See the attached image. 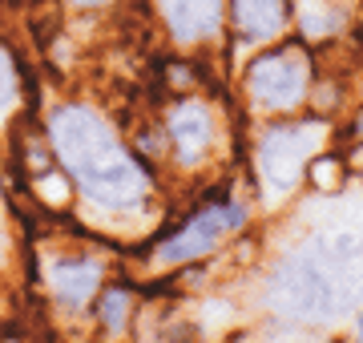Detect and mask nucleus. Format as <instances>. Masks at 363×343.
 I'll list each match as a JSON object with an SVG mask.
<instances>
[{"label":"nucleus","instance_id":"nucleus-1","mask_svg":"<svg viewBox=\"0 0 363 343\" xmlns=\"http://www.w3.org/2000/svg\"><path fill=\"white\" fill-rule=\"evenodd\" d=\"M52 145L65 162L69 178L81 186V194L113 214L142 210L150 198V178L138 166L125 145L117 142L109 121L97 118L85 106H65L52 118Z\"/></svg>","mask_w":363,"mask_h":343},{"label":"nucleus","instance_id":"nucleus-2","mask_svg":"<svg viewBox=\"0 0 363 343\" xmlns=\"http://www.w3.org/2000/svg\"><path fill=\"white\" fill-rule=\"evenodd\" d=\"M279 299L286 311L311 319H331L355 299H363V238L359 235H331L311 242L307 251L283 263Z\"/></svg>","mask_w":363,"mask_h":343},{"label":"nucleus","instance_id":"nucleus-3","mask_svg":"<svg viewBox=\"0 0 363 343\" xmlns=\"http://www.w3.org/2000/svg\"><path fill=\"white\" fill-rule=\"evenodd\" d=\"M319 145V125H298V130H271V137L259 150V174L267 194H286L298 182V174Z\"/></svg>","mask_w":363,"mask_h":343},{"label":"nucleus","instance_id":"nucleus-4","mask_svg":"<svg viewBox=\"0 0 363 343\" xmlns=\"http://www.w3.org/2000/svg\"><path fill=\"white\" fill-rule=\"evenodd\" d=\"M303 89H307V65L291 49L262 57L250 69V97L267 109H291L303 97Z\"/></svg>","mask_w":363,"mask_h":343},{"label":"nucleus","instance_id":"nucleus-5","mask_svg":"<svg viewBox=\"0 0 363 343\" xmlns=\"http://www.w3.org/2000/svg\"><path fill=\"white\" fill-rule=\"evenodd\" d=\"M238 223H242V210L210 206V210H202L198 218H190V223L157 251V266H178V263H190V259H202V254L214 251L222 238H226V230L238 226Z\"/></svg>","mask_w":363,"mask_h":343},{"label":"nucleus","instance_id":"nucleus-6","mask_svg":"<svg viewBox=\"0 0 363 343\" xmlns=\"http://www.w3.org/2000/svg\"><path fill=\"white\" fill-rule=\"evenodd\" d=\"M169 142H174V154H178L182 166H198L206 158L210 142H214V121H210V109L198 106V101H182L169 113Z\"/></svg>","mask_w":363,"mask_h":343},{"label":"nucleus","instance_id":"nucleus-7","mask_svg":"<svg viewBox=\"0 0 363 343\" xmlns=\"http://www.w3.org/2000/svg\"><path fill=\"white\" fill-rule=\"evenodd\" d=\"M52 295L69 307H85L101 287V263L97 259H57L45 266Z\"/></svg>","mask_w":363,"mask_h":343},{"label":"nucleus","instance_id":"nucleus-8","mask_svg":"<svg viewBox=\"0 0 363 343\" xmlns=\"http://www.w3.org/2000/svg\"><path fill=\"white\" fill-rule=\"evenodd\" d=\"M157 9L166 16L174 40H202L206 33L218 28L222 16V0H157Z\"/></svg>","mask_w":363,"mask_h":343},{"label":"nucleus","instance_id":"nucleus-9","mask_svg":"<svg viewBox=\"0 0 363 343\" xmlns=\"http://www.w3.org/2000/svg\"><path fill=\"white\" fill-rule=\"evenodd\" d=\"M234 25L247 40H271L286 25L283 0H234Z\"/></svg>","mask_w":363,"mask_h":343},{"label":"nucleus","instance_id":"nucleus-10","mask_svg":"<svg viewBox=\"0 0 363 343\" xmlns=\"http://www.w3.org/2000/svg\"><path fill=\"white\" fill-rule=\"evenodd\" d=\"M298 16L307 37H327L331 28H339V9H327V0H303Z\"/></svg>","mask_w":363,"mask_h":343},{"label":"nucleus","instance_id":"nucleus-11","mask_svg":"<svg viewBox=\"0 0 363 343\" xmlns=\"http://www.w3.org/2000/svg\"><path fill=\"white\" fill-rule=\"evenodd\" d=\"M101 323L109 331H125V323H130V291H121V287H113V291H105L101 295Z\"/></svg>","mask_w":363,"mask_h":343},{"label":"nucleus","instance_id":"nucleus-12","mask_svg":"<svg viewBox=\"0 0 363 343\" xmlns=\"http://www.w3.org/2000/svg\"><path fill=\"white\" fill-rule=\"evenodd\" d=\"M16 106V69H13V57L0 49V121L13 113Z\"/></svg>","mask_w":363,"mask_h":343},{"label":"nucleus","instance_id":"nucleus-13","mask_svg":"<svg viewBox=\"0 0 363 343\" xmlns=\"http://www.w3.org/2000/svg\"><path fill=\"white\" fill-rule=\"evenodd\" d=\"M4 254H9V235H4V223H0V263H4Z\"/></svg>","mask_w":363,"mask_h":343},{"label":"nucleus","instance_id":"nucleus-14","mask_svg":"<svg viewBox=\"0 0 363 343\" xmlns=\"http://www.w3.org/2000/svg\"><path fill=\"white\" fill-rule=\"evenodd\" d=\"M359 343H363V319H359Z\"/></svg>","mask_w":363,"mask_h":343}]
</instances>
